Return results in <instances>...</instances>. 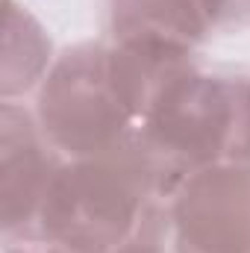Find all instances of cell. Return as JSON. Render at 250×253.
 Masks as SVG:
<instances>
[{"label":"cell","instance_id":"30bf717a","mask_svg":"<svg viewBox=\"0 0 250 253\" xmlns=\"http://www.w3.org/2000/svg\"><path fill=\"white\" fill-rule=\"evenodd\" d=\"M124 253H171V251H168V242H141V245H132Z\"/></svg>","mask_w":250,"mask_h":253},{"label":"cell","instance_id":"277c9868","mask_svg":"<svg viewBox=\"0 0 250 253\" xmlns=\"http://www.w3.org/2000/svg\"><path fill=\"white\" fill-rule=\"evenodd\" d=\"M171 253H250V162L191 174L168 200Z\"/></svg>","mask_w":250,"mask_h":253},{"label":"cell","instance_id":"9c48e42d","mask_svg":"<svg viewBox=\"0 0 250 253\" xmlns=\"http://www.w3.org/2000/svg\"><path fill=\"white\" fill-rule=\"evenodd\" d=\"M3 253H68V251H62V248H56V245L33 236V239H9Z\"/></svg>","mask_w":250,"mask_h":253},{"label":"cell","instance_id":"6da1fadb","mask_svg":"<svg viewBox=\"0 0 250 253\" xmlns=\"http://www.w3.org/2000/svg\"><path fill=\"white\" fill-rule=\"evenodd\" d=\"M36 239L68 253H124L168 242V197L129 141L121 150L65 159L42 203Z\"/></svg>","mask_w":250,"mask_h":253},{"label":"cell","instance_id":"7a4b0ae2","mask_svg":"<svg viewBox=\"0 0 250 253\" xmlns=\"http://www.w3.org/2000/svg\"><path fill=\"white\" fill-rule=\"evenodd\" d=\"M132 144L168 200L197 171L250 162V77L194 62L159 91Z\"/></svg>","mask_w":250,"mask_h":253},{"label":"cell","instance_id":"8992f818","mask_svg":"<svg viewBox=\"0 0 250 253\" xmlns=\"http://www.w3.org/2000/svg\"><path fill=\"white\" fill-rule=\"evenodd\" d=\"M109 27L118 42H150L197 53L212 39L203 0H109Z\"/></svg>","mask_w":250,"mask_h":253},{"label":"cell","instance_id":"ba28073f","mask_svg":"<svg viewBox=\"0 0 250 253\" xmlns=\"http://www.w3.org/2000/svg\"><path fill=\"white\" fill-rule=\"evenodd\" d=\"M203 12L215 33H239L250 27V0H203Z\"/></svg>","mask_w":250,"mask_h":253},{"label":"cell","instance_id":"52a82bcc","mask_svg":"<svg viewBox=\"0 0 250 253\" xmlns=\"http://www.w3.org/2000/svg\"><path fill=\"white\" fill-rule=\"evenodd\" d=\"M53 65L50 39L30 9L6 0V44H3V100H15L42 85Z\"/></svg>","mask_w":250,"mask_h":253},{"label":"cell","instance_id":"3957f363","mask_svg":"<svg viewBox=\"0 0 250 253\" xmlns=\"http://www.w3.org/2000/svg\"><path fill=\"white\" fill-rule=\"evenodd\" d=\"M33 112L65 159L121 150L141 124L109 42H80L62 50L36 88Z\"/></svg>","mask_w":250,"mask_h":253},{"label":"cell","instance_id":"5b68a950","mask_svg":"<svg viewBox=\"0 0 250 253\" xmlns=\"http://www.w3.org/2000/svg\"><path fill=\"white\" fill-rule=\"evenodd\" d=\"M65 156L50 144L36 112L18 100L0 106V191H3V242L33 239L42 203Z\"/></svg>","mask_w":250,"mask_h":253}]
</instances>
